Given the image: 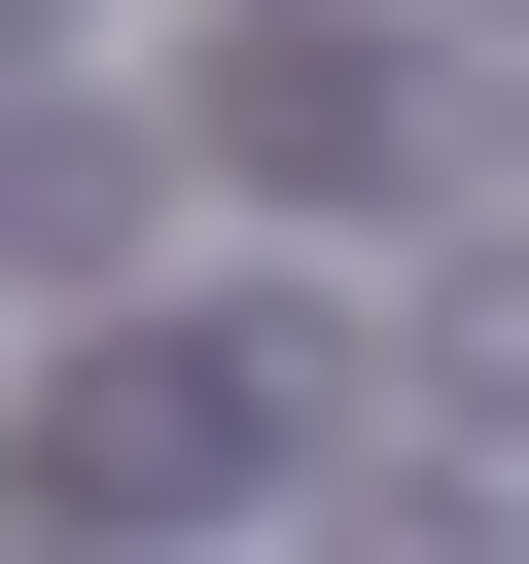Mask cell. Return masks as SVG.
I'll use <instances>...</instances> for the list:
<instances>
[{"mask_svg": "<svg viewBox=\"0 0 529 564\" xmlns=\"http://www.w3.org/2000/svg\"><path fill=\"white\" fill-rule=\"evenodd\" d=\"M0 247L106 282V247H141V141H106V106H0Z\"/></svg>", "mask_w": 529, "mask_h": 564, "instance_id": "cell-2", "label": "cell"}, {"mask_svg": "<svg viewBox=\"0 0 529 564\" xmlns=\"http://www.w3.org/2000/svg\"><path fill=\"white\" fill-rule=\"evenodd\" d=\"M35 35H71V0H0V70H35Z\"/></svg>", "mask_w": 529, "mask_h": 564, "instance_id": "cell-5", "label": "cell"}, {"mask_svg": "<svg viewBox=\"0 0 529 564\" xmlns=\"http://www.w3.org/2000/svg\"><path fill=\"white\" fill-rule=\"evenodd\" d=\"M317 564H494V494H458V458H388V494H353Z\"/></svg>", "mask_w": 529, "mask_h": 564, "instance_id": "cell-3", "label": "cell"}, {"mask_svg": "<svg viewBox=\"0 0 529 564\" xmlns=\"http://www.w3.org/2000/svg\"><path fill=\"white\" fill-rule=\"evenodd\" d=\"M423 388H529V247H458V282H423Z\"/></svg>", "mask_w": 529, "mask_h": 564, "instance_id": "cell-4", "label": "cell"}, {"mask_svg": "<svg viewBox=\"0 0 529 564\" xmlns=\"http://www.w3.org/2000/svg\"><path fill=\"white\" fill-rule=\"evenodd\" d=\"M212 176H423V70L353 0H282V35H212Z\"/></svg>", "mask_w": 529, "mask_h": 564, "instance_id": "cell-1", "label": "cell"}]
</instances>
